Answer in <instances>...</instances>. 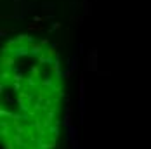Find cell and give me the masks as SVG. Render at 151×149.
Returning a JSON list of instances; mask_svg holds the SVG:
<instances>
[{
    "label": "cell",
    "mask_w": 151,
    "mask_h": 149,
    "mask_svg": "<svg viewBox=\"0 0 151 149\" xmlns=\"http://www.w3.org/2000/svg\"><path fill=\"white\" fill-rule=\"evenodd\" d=\"M52 49L19 37L2 54V142L5 149H52L63 97Z\"/></svg>",
    "instance_id": "obj_1"
}]
</instances>
